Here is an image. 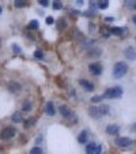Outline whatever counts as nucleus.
I'll return each instance as SVG.
<instances>
[{
	"mask_svg": "<svg viewBox=\"0 0 136 154\" xmlns=\"http://www.w3.org/2000/svg\"><path fill=\"white\" fill-rule=\"evenodd\" d=\"M127 72H128V64H127L125 61H117L113 65V76L116 79H120L122 76H125Z\"/></svg>",
	"mask_w": 136,
	"mask_h": 154,
	"instance_id": "1",
	"label": "nucleus"
},
{
	"mask_svg": "<svg viewBox=\"0 0 136 154\" xmlns=\"http://www.w3.org/2000/svg\"><path fill=\"white\" fill-rule=\"evenodd\" d=\"M122 96V87L121 86H113L105 90V93L102 94V98L106 100H115V98H120Z\"/></svg>",
	"mask_w": 136,
	"mask_h": 154,
	"instance_id": "2",
	"label": "nucleus"
},
{
	"mask_svg": "<svg viewBox=\"0 0 136 154\" xmlns=\"http://www.w3.org/2000/svg\"><path fill=\"white\" fill-rule=\"evenodd\" d=\"M15 134H16V128L12 127V125H7V127H4V128L0 131V139L8 140V139H11V138H14Z\"/></svg>",
	"mask_w": 136,
	"mask_h": 154,
	"instance_id": "3",
	"label": "nucleus"
},
{
	"mask_svg": "<svg viewBox=\"0 0 136 154\" xmlns=\"http://www.w3.org/2000/svg\"><path fill=\"white\" fill-rule=\"evenodd\" d=\"M89 71L91 72L93 75L99 76L101 74H102V71H104V67H102L101 63H91V64L89 65Z\"/></svg>",
	"mask_w": 136,
	"mask_h": 154,
	"instance_id": "4",
	"label": "nucleus"
},
{
	"mask_svg": "<svg viewBox=\"0 0 136 154\" xmlns=\"http://www.w3.org/2000/svg\"><path fill=\"white\" fill-rule=\"evenodd\" d=\"M115 143L117 145L118 147H129L132 145V139H129L127 136H118V138H116Z\"/></svg>",
	"mask_w": 136,
	"mask_h": 154,
	"instance_id": "5",
	"label": "nucleus"
},
{
	"mask_svg": "<svg viewBox=\"0 0 136 154\" xmlns=\"http://www.w3.org/2000/svg\"><path fill=\"white\" fill-rule=\"evenodd\" d=\"M7 89L10 90L11 93L18 94V93H21L22 86H21V83H18L16 81H10V82H8V85H7Z\"/></svg>",
	"mask_w": 136,
	"mask_h": 154,
	"instance_id": "6",
	"label": "nucleus"
},
{
	"mask_svg": "<svg viewBox=\"0 0 136 154\" xmlns=\"http://www.w3.org/2000/svg\"><path fill=\"white\" fill-rule=\"evenodd\" d=\"M124 56L127 58V60L133 61L136 60V49L133 47H127L124 49Z\"/></svg>",
	"mask_w": 136,
	"mask_h": 154,
	"instance_id": "7",
	"label": "nucleus"
},
{
	"mask_svg": "<svg viewBox=\"0 0 136 154\" xmlns=\"http://www.w3.org/2000/svg\"><path fill=\"white\" fill-rule=\"evenodd\" d=\"M59 112H60V115L64 119H71L72 116H74V112H72L67 105H60V107H59Z\"/></svg>",
	"mask_w": 136,
	"mask_h": 154,
	"instance_id": "8",
	"label": "nucleus"
},
{
	"mask_svg": "<svg viewBox=\"0 0 136 154\" xmlns=\"http://www.w3.org/2000/svg\"><path fill=\"white\" fill-rule=\"evenodd\" d=\"M79 85L86 90V91H94V85L90 81H87V79H84V78L79 79Z\"/></svg>",
	"mask_w": 136,
	"mask_h": 154,
	"instance_id": "9",
	"label": "nucleus"
},
{
	"mask_svg": "<svg viewBox=\"0 0 136 154\" xmlns=\"http://www.w3.org/2000/svg\"><path fill=\"white\" fill-rule=\"evenodd\" d=\"M45 113L48 116H54L56 115V109H54V105L52 101H48L47 105H45Z\"/></svg>",
	"mask_w": 136,
	"mask_h": 154,
	"instance_id": "10",
	"label": "nucleus"
},
{
	"mask_svg": "<svg viewBox=\"0 0 136 154\" xmlns=\"http://www.w3.org/2000/svg\"><path fill=\"white\" fill-rule=\"evenodd\" d=\"M106 132L109 134V135H117L118 132H120V127H118L117 124H109L106 127Z\"/></svg>",
	"mask_w": 136,
	"mask_h": 154,
	"instance_id": "11",
	"label": "nucleus"
},
{
	"mask_svg": "<svg viewBox=\"0 0 136 154\" xmlns=\"http://www.w3.org/2000/svg\"><path fill=\"white\" fill-rule=\"evenodd\" d=\"M101 53H102V50H101L99 48H97V47H91V49H90L89 52H87V56H89V58H99Z\"/></svg>",
	"mask_w": 136,
	"mask_h": 154,
	"instance_id": "12",
	"label": "nucleus"
},
{
	"mask_svg": "<svg viewBox=\"0 0 136 154\" xmlns=\"http://www.w3.org/2000/svg\"><path fill=\"white\" fill-rule=\"evenodd\" d=\"M87 139H89V132H87L86 130L80 131L79 135H78V142H79V143H82V145L87 143Z\"/></svg>",
	"mask_w": 136,
	"mask_h": 154,
	"instance_id": "13",
	"label": "nucleus"
},
{
	"mask_svg": "<svg viewBox=\"0 0 136 154\" xmlns=\"http://www.w3.org/2000/svg\"><path fill=\"white\" fill-rule=\"evenodd\" d=\"M98 111H99V115H101V117L102 116H106V115H109V111H110V107L107 104H101L99 107H98Z\"/></svg>",
	"mask_w": 136,
	"mask_h": 154,
	"instance_id": "14",
	"label": "nucleus"
},
{
	"mask_svg": "<svg viewBox=\"0 0 136 154\" xmlns=\"http://www.w3.org/2000/svg\"><path fill=\"white\" fill-rule=\"evenodd\" d=\"M98 143L95 142H90V143L86 145V153L87 154H95V150H97Z\"/></svg>",
	"mask_w": 136,
	"mask_h": 154,
	"instance_id": "15",
	"label": "nucleus"
},
{
	"mask_svg": "<svg viewBox=\"0 0 136 154\" xmlns=\"http://www.w3.org/2000/svg\"><path fill=\"white\" fill-rule=\"evenodd\" d=\"M89 115L94 119H99L101 115H99V111H98V107H90L89 108Z\"/></svg>",
	"mask_w": 136,
	"mask_h": 154,
	"instance_id": "16",
	"label": "nucleus"
},
{
	"mask_svg": "<svg viewBox=\"0 0 136 154\" xmlns=\"http://www.w3.org/2000/svg\"><path fill=\"white\" fill-rule=\"evenodd\" d=\"M67 26H68V22L65 18H60L57 21V29L60 30V32H63V30L67 29Z\"/></svg>",
	"mask_w": 136,
	"mask_h": 154,
	"instance_id": "17",
	"label": "nucleus"
},
{
	"mask_svg": "<svg viewBox=\"0 0 136 154\" xmlns=\"http://www.w3.org/2000/svg\"><path fill=\"white\" fill-rule=\"evenodd\" d=\"M110 34L117 36V37H122V34H124V29H122V27H112Z\"/></svg>",
	"mask_w": 136,
	"mask_h": 154,
	"instance_id": "18",
	"label": "nucleus"
},
{
	"mask_svg": "<svg viewBox=\"0 0 136 154\" xmlns=\"http://www.w3.org/2000/svg\"><path fill=\"white\" fill-rule=\"evenodd\" d=\"M11 120L14 123H21L22 120H23V117H22V112H15L14 115L11 116Z\"/></svg>",
	"mask_w": 136,
	"mask_h": 154,
	"instance_id": "19",
	"label": "nucleus"
},
{
	"mask_svg": "<svg viewBox=\"0 0 136 154\" xmlns=\"http://www.w3.org/2000/svg\"><path fill=\"white\" fill-rule=\"evenodd\" d=\"M14 4L16 8H22V7H27V6H29V1H26V0H15Z\"/></svg>",
	"mask_w": 136,
	"mask_h": 154,
	"instance_id": "20",
	"label": "nucleus"
},
{
	"mask_svg": "<svg viewBox=\"0 0 136 154\" xmlns=\"http://www.w3.org/2000/svg\"><path fill=\"white\" fill-rule=\"evenodd\" d=\"M36 122H37V117L27 119V120H25V127H26V128H30V127H33V125L36 124Z\"/></svg>",
	"mask_w": 136,
	"mask_h": 154,
	"instance_id": "21",
	"label": "nucleus"
},
{
	"mask_svg": "<svg viewBox=\"0 0 136 154\" xmlns=\"http://www.w3.org/2000/svg\"><path fill=\"white\" fill-rule=\"evenodd\" d=\"M97 7L101 8V10H106L109 7V1L107 0H101V1H97Z\"/></svg>",
	"mask_w": 136,
	"mask_h": 154,
	"instance_id": "22",
	"label": "nucleus"
},
{
	"mask_svg": "<svg viewBox=\"0 0 136 154\" xmlns=\"http://www.w3.org/2000/svg\"><path fill=\"white\" fill-rule=\"evenodd\" d=\"M27 27H29V29H33V30L38 29V27H39V22L37 21V19H33V21H30V22H29Z\"/></svg>",
	"mask_w": 136,
	"mask_h": 154,
	"instance_id": "23",
	"label": "nucleus"
},
{
	"mask_svg": "<svg viewBox=\"0 0 136 154\" xmlns=\"http://www.w3.org/2000/svg\"><path fill=\"white\" fill-rule=\"evenodd\" d=\"M30 109H31V101L25 100V101H23V105H22V112L30 111Z\"/></svg>",
	"mask_w": 136,
	"mask_h": 154,
	"instance_id": "24",
	"label": "nucleus"
},
{
	"mask_svg": "<svg viewBox=\"0 0 136 154\" xmlns=\"http://www.w3.org/2000/svg\"><path fill=\"white\" fill-rule=\"evenodd\" d=\"M90 101H91V104H99L101 101H104V98H102V96H94Z\"/></svg>",
	"mask_w": 136,
	"mask_h": 154,
	"instance_id": "25",
	"label": "nucleus"
},
{
	"mask_svg": "<svg viewBox=\"0 0 136 154\" xmlns=\"http://www.w3.org/2000/svg\"><path fill=\"white\" fill-rule=\"evenodd\" d=\"M52 7H53V10H61L63 8V3L61 1H52Z\"/></svg>",
	"mask_w": 136,
	"mask_h": 154,
	"instance_id": "26",
	"label": "nucleus"
},
{
	"mask_svg": "<svg viewBox=\"0 0 136 154\" xmlns=\"http://www.w3.org/2000/svg\"><path fill=\"white\" fill-rule=\"evenodd\" d=\"M30 154H44V151L39 146H36V147H33L31 150H30Z\"/></svg>",
	"mask_w": 136,
	"mask_h": 154,
	"instance_id": "27",
	"label": "nucleus"
},
{
	"mask_svg": "<svg viewBox=\"0 0 136 154\" xmlns=\"http://www.w3.org/2000/svg\"><path fill=\"white\" fill-rule=\"evenodd\" d=\"M34 58L38 59V60H41V59H44V52L41 49H37L36 52H34Z\"/></svg>",
	"mask_w": 136,
	"mask_h": 154,
	"instance_id": "28",
	"label": "nucleus"
},
{
	"mask_svg": "<svg viewBox=\"0 0 136 154\" xmlns=\"http://www.w3.org/2000/svg\"><path fill=\"white\" fill-rule=\"evenodd\" d=\"M12 50H14L15 53H22V49L21 48H19V45H16V44H14V45H12Z\"/></svg>",
	"mask_w": 136,
	"mask_h": 154,
	"instance_id": "29",
	"label": "nucleus"
},
{
	"mask_svg": "<svg viewBox=\"0 0 136 154\" xmlns=\"http://www.w3.org/2000/svg\"><path fill=\"white\" fill-rule=\"evenodd\" d=\"M38 4L42 7H48L49 6V0H38Z\"/></svg>",
	"mask_w": 136,
	"mask_h": 154,
	"instance_id": "30",
	"label": "nucleus"
},
{
	"mask_svg": "<svg viewBox=\"0 0 136 154\" xmlns=\"http://www.w3.org/2000/svg\"><path fill=\"white\" fill-rule=\"evenodd\" d=\"M125 4L128 6V7L135 8V10H136V1H125Z\"/></svg>",
	"mask_w": 136,
	"mask_h": 154,
	"instance_id": "31",
	"label": "nucleus"
},
{
	"mask_svg": "<svg viewBox=\"0 0 136 154\" xmlns=\"http://www.w3.org/2000/svg\"><path fill=\"white\" fill-rule=\"evenodd\" d=\"M102 36H104L105 38H109V37H110V32H109V30H102Z\"/></svg>",
	"mask_w": 136,
	"mask_h": 154,
	"instance_id": "32",
	"label": "nucleus"
},
{
	"mask_svg": "<svg viewBox=\"0 0 136 154\" xmlns=\"http://www.w3.org/2000/svg\"><path fill=\"white\" fill-rule=\"evenodd\" d=\"M45 22H47L48 25H52V23H53V22H54V19L52 18V17H47V19H45Z\"/></svg>",
	"mask_w": 136,
	"mask_h": 154,
	"instance_id": "33",
	"label": "nucleus"
},
{
	"mask_svg": "<svg viewBox=\"0 0 136 154\" xmlns=\"http://www.w3.org/2000/svg\"><path fill=\"white\" fill-rule=\"evenodd\" d=\"M83 15L84 17H91V15H94V11H86V12H83Z\"/></svg>",
	"mask_w": 136,
	"mask_h": 154,
	"instance_id": "34",
	"label": "nucleus"
},
{
	"mask_svg": "<svg viewBox=\"0 0 136 154\" xmlns=\"http://www.w3.org/2000/svg\"><path fill=\"white\" fill-rule=\"evenodd\" d=\"M101 151H102V146H101V145H98L97 150H95V154H101Z\"/></svg>",
	"mask_w": 136,
	"mask_h": 154,
	"instance_id": "35",
	"label": "nucleus"
},
{
	"mask_svg": "<svg viewBox=\"0 0 136 154\" xmlns=\"http://www.w3.org/2000/svg\"><path fill=\"white\" fill-rule=\"evenodd\" d=\"M105 21L106 22H113L115 21V18H113V17H109V18H105Z\"/></svg>",
	"mask_w": 136,
	"mask_h": 154,
	"instance_id": "36",
	"label": "nucleus"
},
{
	"mask_svg": "<svg viewBox=\"0 0 136 154\" xmlns=\"http://www.w3.org/2000/svg\"><path fill=\"white\" fill-rule=\"evenodd\" d=\"M69 94L75 96V89H74V87H71V89H69Z\"/></svg>",
	"mask_w": 136,
	"mask_h": 154,
	"instance_id": "37",
	"label": "nucleus"
},
{
	"mask_svg": "<svg viewBox=\"0 0 136 154\" xmlns=\"http://www.w3.org/2000/svg\"><path fill=\"white\" fill-rule=\"evenodd\" d=\"M131 130H132V131H136V123H133V124L131 125Z\"/></svg>",
	"mask_w": 136,
	"mask_h": 154,
	"instance_id": "38",
	"label": "nucleus"
},
{
	"mask_svg": "<svg viewBox=\"0 0 136 154\" xmlns=\"http://www.w3.org/2000/svg\"><path fill=\"white\" fill-rule=\"evenodd\" d=\"M76 4H78V6H83V4H84V1H80V0H78V1H75Z\"/></svg>",
	"mask_w": 136,
	"mask_h": 154,
	"instance_id": "39",
	"label": "nucleus"
},
{
	"mask_svg": "<svg viewBox=\"0 0 136 154\" xmlns=\"http://www.w3.org/2000/svg\"><path fill=\"white\" fill-rule=\"evenodd\" d=\"M132 22H133V23H135V25H136V14L132 17Z\"/></svg>",
	"mask_w": 136,
	"mask_h": 154,
	"instance_id": "40",
	"label": "nucleus"
},
{
	"mask_svg": "<svg viewBox=\"0 0 136 154\" xmlns=\"http://www.w3.org/2000/svg\"><path fill=\"white\" fill-rule=\"evenodd\" d=\"M71 12H72V14H74V15H78V14H79L78 11H75V10H71Z\"/></svg>",
	"mask_w": 136,
	"mask_h": 154,
	"instance_id": "41",
	"label": "nucleus"
},
{
	"mask_svg": "<svg viewBox=\"0 0 136 154\" xmlns=\"http://www.w3.org/2000/svg\"><path fill=\"white\" fill-rule=\"evenodd\" d=\"M1 12H3V8H1V6H0V15H1Z\"/></svg>",
	"mask_w": 136,
	"mask_h": 154,
	"instance_id": "42",
	"label": "nucleus"
},
{
	"mask_svg": "<svg viewBox=\"0 0 136 154\" xmlns=\"http://www.w3.org/2000/svg\"><path fill=\"white\" fill-rule=\"evenodd\" d=\"M104 154H105V153H104Z\"/></svg>",
	"mask_w": 136,
	"mask_h": 154,
	"instance_id": "43",
	"label": "nucleus"
}]
</instances>
